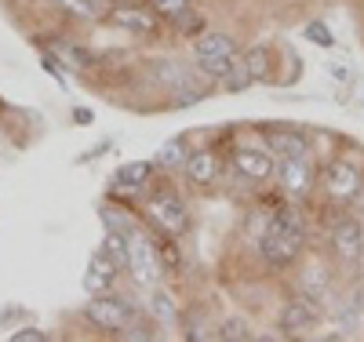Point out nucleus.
<instances>
[{"label": "nucleus", "mask_w": 364, "mask_h": 342, "mask_svg": "<svg viewBox=\"0 0 364 342\" xmlns=\"http://www.w3.org/2000/svg\"><path fill=\"white\" fill-rule=\"evenodd\" d=\"M259 252L269 266H288L302 252V223L295 211H281L259 240Z\"/></svg>", "instance_id": "f257e3e1"}, {"label": "nucleus", "mask_w": 364, "mask_h": 342, "mask_svg": "<svg viewBox=\"0 0 364 342\" xmlns=\"http://www.w3.org/2000/svg\"><path fill=\"white\" fill-rule=\"evenodd\" d=\"M233 62H237V48H233V41L226 33H204L197 41V66H200V73L223 80Z\"/></svg>", "instance_id": "f03ea898"}, {"label": "nucleus", "mask_w": 364, "mask_h": 342, "mask_svg": "<svg viewBox=\"0 0 364 342\" xmlns=\"http://www.w3.org/2000/svg\"><path fill=\"white\" fill-rule=\"evenodd\" d=\"M321 190L328 201H353L360 193V171L350 161H328L321 171Z\"/></svg>", "instance_id": "7ed1b4c3"}, {"label": "nucleus", "mask_w": 364, "mask_h": 342, "mask_svg": "<svg viewBox=\"0 0 364 342\" xmlns=\"http://www.w3.org/2000/svg\"><path fill=\"white\" fill-rule=\"evenodd\" d=\"M128 269L135 277V284H142V288H154L161 281V273H164L161 255H157V247L149 244L146 237H132V244H128Z\"/></svg>", "instance_id": "20e7f679"}, {"label": "nucleus", "mask_w": 364, "mask_h": 342, "mask_svg": "<svg viewBox=\"0 0 364 342\" xmlns=\"http://www.w3.org/2000/svg\"><path fill=\"white\" fill-rule=\"evenodd\" d=\"M87 321L102 328V331H124L128 328V306L120 302V299H109V295H95V302H87Z\"/></svg>", "instance_id": "39448f33"}, {"label": "nucleus", "mask_w": 364, "mask_h": 342, "mask_svg": "<svg viewBox=\"0 0 364 342\" xmlns=\"http://www.w3.org/2000/svg\"><path fill=\"white\" fill-rule=\"evenodd\" d=\"M331 252H336V259L346 262V266H353L364 255V233L353 219H339L331 226Z\"/></svg>", "instance_id": "423d86ee"}, {"label": "nucleus", "mask_w": 364, "mask_h": 342, "mask_svg": "<svg viewBox=\"0 0 364 342\" xmlns=\"http://www.w3.org/2000/svg\"><path fill=\"white\" fill-rule=\"evenodd\" d=\"M277 178L284 186V193L291 197H306L314 190V168H310V157H281L277 164Z\"/></svg>", "instance_id": "0eeeda50"}, {"label": "nucleus", "mask_w": 364, "mask_h": 342, "mask_svg": "<svg viewBox=\"0 0 364 342\" xmlns=\"http://www.w3.org/2000/svg\"><path fill=\"white\" fill-rule=\"evenodd\" d=\"M149 223H154L161 233H182L186 230V204H182L175 193H164L149 204Z\"/></svg>", "instance_id": "6e6552de"}, {"label": "nucleus", "mask_w": 364, "mask_h": 342, "mask_svg": "<svg viewBox=\"0 0 364 342\" xmlns=\"http://www.w3.org/2000/svg\"><path fill=\"white\" fill-rule=\"evenodd\" d=\"M321 324V306L314 302V295H299L284 306V314H281V328L284 331H314Z\"/></svg>", "instance_id": "1a4fd4ad"}, {"label": "nucleus", "mask_w": 364, "mask_h": 342, "mask_svg": "<svg viewBox=\"0 0 364 342\" xmlns=\"http://www.w3.org/2000/svg\"><path fill=\"white\" fill-rule=\"evenodd\" d=\"M233 164H237V171L245 175L248 182H266L273 175V157L262 153V149H240L233 157Z\"/></svg>", "instance_id": "9d476101"}, {"label": "nucleus", "mask_w": 364, "mask_h": 342, "mask_svg": "<svg viewBox=\"0 0 364 342\" xmlns=\"http://www.w3.org/2000/svg\"><path fill=\"white\" fill-rule=\"evenodd\" d=\"M113 281H117V262L113 259H106L102 252L87 262V277H84V288L91 292V295H106L109 288H113Z\"/></svg>", "instance_id": "9b49d317"}, {"label": "nucleus", "mask_w": 364, "mask_h": 342, "mask_svg": "<svg viewBox=\"0 0 364 342\" xmlns=\"http://www.w3.org/2000/svg\"><path fill=\"white\" fill-rule=\"evenodd\" d=\"M120 29H132V33H142V37H149V33H157V11L154 8H117L113 15H109Z\"/></svg>", "instance_id": "f8f14e48"}, {"label": "nucleus", "mask_w": 364, "mask_h": 342, "mask_svg": "<svg viewBox=\"0 0 364 342\" xmlns=\"http://www.w3.org/2000/svg\"><path fill=\"white\" fill-rule=\"evenodd\" d=\"M215 175H219V157L211 149H197V153L186 157V178L193 186H211Z\"/></svg>", "instance_id": "ddd939ff"}, {"label": "nucleus", "mask_w": 364, "mask_h": 342, "mask_svg": "<svg viewBox=\"0 0 364 342\" xmlns=\"http://www.w3.org/2000/svg\"><path fill=\"white\" fill-rule=\"evenodd\" d=\"M266 142H269V149L277 153V157H310V142H306V135H299V132H288V128L269 132Z\"/></svg>", "instance_id": "4468645a"}, {"label": "nucleus", "mask_w": 364, "mask_h": 342, "mask_svg": "<svg viewBox=\"0 0 364 342\" xmlns=\"http://www.w3.org/2000/svg\"><path fill=\"white\" fill-rule=\"evenodd\" d=\"M128 244H132V233L113 230V226H109V233L102 237V255H106V259H113L117 266H128Z\"/></svg>", "instance_id": "2eb2a0df"}, {"label": "nucleus", "mask_w": 364, "mask_h": 342, "mask_svg": "<svg viewBox=\"0 0 364 342\" xmlns=\"http://www.w3.org/2000/svg\"><path fill=\"white\" fill-rule=\"evenodd\" d=\"M149 175H154V164L149 161H135V164H124L117 171V182L120 186H132V190H139V186L149 182Z\"/></svg>", "instance_id": "dca6fc26"}, {"label": "nucleus", "mask_w": 364, "mask_h": 342, "mask_svg": "<svg viewBox=\"0 0 364 342\" xmlns=\"http://www.w3.org/2000/svg\"><path fill=\"white\" fill-rule=\"evenodd\" d=\"M245 66H248V73H252V80H269V51L262 48V44H255V48H248L245 51Z\"/></svg>", "instance_id": "f3484780"}, {"label": "nucleus", "mask_w": 364, "mask_h": 342, "mask_svg": "<svg viewBox=\"0 0 364 342\" xmlns=\"http://www.w3.org/2000/svg\"><path fill=\"white\" fill-rule=\"evenodd\" d=\"M149 314H154L161 324H171V321H175V302H171V295H168V292H154V295H149Z\"/></svg>", "instance_id": "a211bd4d"}, {"label": "nucleus", "mask_w": 364, "mask_h": 342, "mask_svg": "<svg viewBox=\"0 0 364 342\" xmlns=\"http://www.w3.org/2000/svg\"><path fill=\"white\" fill-rule=\"evenodd\" d=\"M223 80H226V87H230V91H245L248 84H255V80H252V73H248V66H245V55H240V58L233 62L230 73H226Z\"/></svg>", "instance_id": "6ab92c4d"}, {"label": "nucleus", "mask_w": 364, "mask_h": 342, "mask_svg": "<svg viewBox=\"0 0 364 342\" xmlns=\"http://www.w3.org/2000/svg\"><path fill=\"white\" fill-rule=\"evenodd\" d=\"M219 338L245 342V338H252V324H248V321H240V317H230V321L219 324Z\"/></svg>", "instance_id": "aec40b11"}, {"label": "nucleus", "mask_w": 364, "mask_h": 342, "mask_svg": "<svg viewBox=\"0 0 364 342\" xmlns=\"http://www.w3.org/2000/svg\"><path fill=\"white\" fill-rule=\"evenodd\" d=\"M149 8H154L161 18H175L178 11H186V0H149Z\"/></svg>", "instance_id": "412c9836"}, {"label": "nucleus", "mask_w": 364, "mask_h": 342, "mask_svg": "<svg viewBox=\"0 0 364 342\" xmlns=\"http://www.w3.org/2000/svg\"><path fill=\"white\" fill-rule=\"evenodd\" d=\"M324 284H328V281H324V269H317V266H314V269H306V273H302V288H306L314 299L324 292Z\"/></svg>", "instance_id": "4be33fe9"}, {"label": "nucleus", "mask_w": 364, "mask_h": 342, "mask_svg": "<svg viewBox=\"0 0 364 342\" xmlns=\"http://www.w3.org/2000/svg\"><path fill=\"white\" fill-rule=\"evenodd\" d=\"M161 168H175V164H186V157H182V142H168L161 153Z\"/></svg>", "instance_id": "5701e85b"}, {"label": "nucleus", "mask_w": 364, "mask_h": 342, "mask_svg": "<svg viewBox=\"0 0 364 342\" xmlns=\"http://www.w3.org/2000/svg\"><path fill=\"white\" fill-rule=\"evenodd\" d=\"M306 37H310L314 44H321V48H331V44H336V37L328 33L324 22H310V26H306Z\"/></svg>", "instance_id": "b1692460"}, {"label": "nucleus", "mask_w": 364, "mask_h": 342, "mask_svg": "<svg viewBox=\"0 0 364 342\" xmlns=\"http://www.w3.org/2000/svg\"><path fill=\"white\" fill-rule=\"evenodd\" d=\"M48 338V331H41V328H22V331H11V342H44Z\"/></svg>", "instance_id": "393cba45"}, {"label": "nucleus", "mask_w": 364, "mask_h": 342, "mask_svg": "<svg viewBox=\"0 0 364 342\" xmlns=\"http://www.w3.org/2000/svg\"><path fill=\"white\" fill-rule=\"evenodd\" d=\"M66 8H73L77 15H95V8H91V0H63Z\"/></svg>", "instance_id": "a878e982"}, {"label": "nucleus", "mask_w": 364, "mask_h": 342, "mask_svg": "<svg viewBox=\"0 0 364 342\" xmlns=\"http://www.w3.org/2000/svg\"><path fill=\"white\" fill-rule=\"evenodd\" d=\"M161 255H164V262H168L171 269L178 266V252H175V244H171V240H164V244H161Z\"/></svg>", "instance_id": "bb28decb"}]
</instances>
